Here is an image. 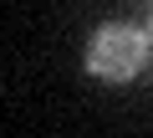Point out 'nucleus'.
I'll use <instances>...</instances> for the list:
<instances>
[{"label":"nucleus","instance_id":"f257e3e1","mask_svg":"<svg viewBox=\"0 0 153 138\" xmlns=\"http://www.w3.org/2000/svg\"><path fill=\"white\" fill-rule=\"evenodd\" d=\"M153 61V41H148V26H133V21H102L92 36H87V51H82V66L87 77L97 82H133L143 66Z\"/></svg>","mask_w":153,"mask_h":138},{"label":"nucleus","instance_id":"f03ea898","mask_svg":"<svg viewBox=\"0 0 153 138\" xmlns=\"http://www.w3.org/2000/svg\"><path fill=\"white\" fill-rule=\"evenodd\" d=\"M148 41H153V16H148Z\"/></svg>","mask_w":153,"mask_h":138}]
</instances>
